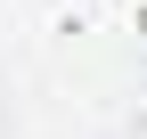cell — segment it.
<instances>
[{
    "label": "cell",
    "instance_id": "obj_1",
    "mask_svg": "<svg viewBox=\"0 0 147 139\" xmlns=\"http://www.w3.org/2000/svg\"><path fill=\"white\" fill-rule=\"evenodd\" d=\"M139 49H147V8H139Z\"/></svg>",
    "mask_w": 147,
    "mask_h": 139
}]
</instances>
